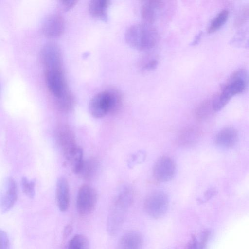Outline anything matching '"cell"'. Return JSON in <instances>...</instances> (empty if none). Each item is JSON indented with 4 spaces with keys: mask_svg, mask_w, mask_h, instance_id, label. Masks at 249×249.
Listing matches in <instances>:
<instances>
[{
    "mask_svg": "<svg viewBox=\"0 0 249 249\" xmlns=\"http://www.w3.org/2000/svg\"><path fill=\"white\" fill-rule=\"evenodd\" d=\"M133 201V192L129 188H121L110 208L107 228L108 234L116 235L122 228L128 208Z\"/></svg>",
    "mask_w": 249,
    "mask_h": 249,
    "instance_id": "6da1fadb",
    "label": "cell"
},
{
    "mask_svg": "<svg viewBox=\"0 0 249 249\" xmlns=\"http://www.w3.org/2000/svg\"><path fill=\"white\" fill-rule=\"evenodd\" d=\"M127 43L138 50L146 51L157 44L159 35L157 30L150 24L140 23L130 26L125 34Z\"/></svg>",
    "mask_w": 249,
    "mask_h": 249,
    "instance_id": "7a4b0ae2",
    "label": "cell"
},
{
    "mask_svg": "<svg viewBox=\"0 0 249 249\" xmlns=\"http://www.w3.org/2000/svg\"><path fill=\"white\" fill-rule=\"evenodd\" d=\"M249 80L248 73L245 70L235 72L223 86L220 93L212 99L214 111L220 110L233 96L242 93L247 88Z\"/></svg>",
    "mask_w": 249,
    "mask_h": 249,
    "instance_id": "3957f363",
    "label": "cell"
},
{
    "mask_svg": "<svg viewBox=\"0 0 249 249\" xmlns=\"http://www.w3.org/2000/svg\"><path fill=\"white\" fill-rule=\"evenodd\" d=\"M122 104L120 94L114 90H105L95 95L90 101L89 111L95 118H101L108 113H114Z\"/></svg>",
    "mask_w": 249,
    "mask_h": 249,
    "instance_id": "277c9868",
    "label": "cell"
},
{
    "mask_svg": "<svg viewBox=\"0 0 249 249\" xmlns=\"http://www.w3.org/2000/svg\"><path fill=\"white\" fill-rule=\"evenodd\" d=\"M44 70L47 88L57 101L70 94L62 67L52 68Z\"/></svg>",
    "mask_w": 249,
    "mask_h": 249,
    "instance_id": "5b68a950",
    "label": "cell"
},
{
    "mask_svg": "<svg viewBox=\"0 0 249 249\" xmlns=\"http://www.w3.org/2000/svg\"><path fill=\"white\" fill-rule=\"evenodd\" d=\"M169 205L167 195L162 191H156L149 194L144 202V209L149 216L159 219L166 213Z\"/></svg>",
    "mask_w": 249,
    "mask_h": 249,
    "instance_id": "8992f818",
    "label": "cell"
},
{
    "mask_svg": "<svg viewBox=\"0 0 249 249\" xmlns=\"http://www.w3.org/2000/svg\"><path fill=\"white\" fill-rule=\"evenodd\" d=\"M97 200L96 190L87 184L81 186L78 191L76 207L78 213L83 216L88 215L94 210Z\"/></svg>",
    "mask_w": 249,
    "mask_h": 249,
    "instance_id": "52a82bcc",
    "label": "cell"
},
{
    "mask_svg": "<svg viewBox=\"0 0 249 249\" xmlns=\"http://www.w3.org/2000/svg\"><path fill=\"white\" fill-rule=\"evenodd\" d=\"M176 173V164L167 156H162L155 162L153 173L155 179L160 182H168L173 178Z\"/></svg>",
    "mask_w": 249,
    "mask_h": 249,
    "instance_id": "ba28073f",
    "label": "cell"
},
{
    "mask_svg": "<svg viewBox=\"0 0 249 249\" xmlns=\"http://www.w3.org/2000/svg\"><path fill=\"white\" fill-rule=\"evenodd\" d=\"M41 59L44 69L62 66L60 50L54 43H48L43 46L41 51Z\"/></svg>",
    "mask_w": 249,
    "mask_h": 249,
    "instance_id": "9c48e42d",
    "label": "cell"
},
{
    "mask_svg": "<svg viewBox=\"0 0 249 249\" xmlns=\"http://www.w3.org/2000/svg\"><path fill=\"white\" fill-rule=\"evenodd\" d=\"M17 198V185L14 179L9 177L6 180L1 199L2 213H6L14 205Z\"/></svg>",
    "mask_w": 249,
    "mask_h": 249,
    "instance_id": "30bf717a",
    "label": "cell"
},
{
    "mask_svg": "<svg viewBox=\"0 0 249 249\" xmlns=\"http://www.w3.org/2000/svg\"><path fill=\"white\" fill-rule=\"evenodd\" d=\"M63 30V19L60 16L57 14L48 16L43 24V33L48 37H58L62 34Z\"/></svg>",
    "mask_w": 249,
    "mask_h": 249,
    "instance_id": "8fae6325",
    "label": "cell"
},
{
    "mask_svg": "<svg viewBox=\"0 0 249 249\" xmlns=\"http://www.w3.org/2000/svg\"><path fill=\"white\" fill-rule=\"evenodd\" d=\"M55 197L57 205L61 212L66 211L70 205V191L67 179L61 177L56 182Z\"/></svg>",
    "mask_w": 249,
    "mask_h": 249,
    "instance_id": "7c38bea8",
    "label": "cell"
},
{
    "mask_svg": "<svg viewBox=\"0 0 249 249\" xmlns=\"http://www.w3.org/2000/svg\"><path fill=\"white\" fill-rule=\"evenodd\" d=\"M164 4L162 1L152 0L146 1L142 5L141 16L145 23L152 24L158 18Z\"/></svg>",
    "mask_w": 249,
    "mask_h": 249,
    "instance_id": "4fadbf2b",
    "label": "cell"
},
{
    "mask_svg": "<svg viewBox=\"0 0 249 249\" xmlns=\"http://www.w3.org/2000/svg\"><path fill=\"white\" fill-rule=\"evenodd\" d=\"M238 138L237 130L232 127H226L220 130L216 135L215 143L223 148H231L236 143Z\"/></svg>",
    "mask_w": 249,
    "mask_h": 249,
    "instance_id": "5bb4252c",
    "label": "cell"
},
{
    "mask_svg": "<svg viewBox=\"0 0 249 249\" xmlns=\"http://www.w3.org/2000/svg\"><path fill=\"white\" fill-rule=\"evenodd\" d=\"M57 139L65 157L77 147L72 132L67 126H62L59 128Z\"/></svg>",
    "mask_w": 249,
    "mask_h": 249,
    "instance_id": "9a60e30c",
    "label": "cell"
},
{
    "mask_svg": "<svg viewBox=\"0 0 249 249\" xmlns=\"http://www.w3.org/2000/svg\"><path fill=\"white\" fill-rule=\"evenodd\" d=\"M143 239L142 235L136 231L126 232L119 239L117 249H142Z\"/></svg>",
    "mask_w": 249,
    "mask_h": 249,
    "instance_id": "2e32d148",
    "label": "cell"
},
{
    "mask_svg": "<svg viewBox=\"0 0 249 249\" xmlns=\"http://www.w3.org/2000/svg\"><path fill=\"white\" fill-rule=\"evenodd\" d=\"M201 136L200 130L195 126L185 128L178 134L177 143L180 146L189 147L196 144Z\"/></svg>",
    "mask_w": 249,
    "mask_h": 249,
    "instance_id": "e0dca14e",
    "label": "cell"
},
{
    "mask_svg": "<svg viewBox=\"0 0 249 249\" xmlns=\"http://www.w3.org/2000/svg\"><path fill=\"white\" fill-rule=\"evenodd\" d=\"M109 4L110 1L108 0H92L89 4V11L94 18L106 21Z\"/></svg>",
    "mask_w": 249,
    "mask_h": 249,
    "instance_id": "ac0fdd59",
    "label": "cell"
},
{
    "mask_svg": "<svg viewBox=\"0 0 249 249\" xmlns=\"http://www.w3.org/2000/svg\"><path fill=\"white\" fill-rule=\"evenodd\" d=\"M65 157L72 172L80 174L84 162L82 149L77 147Z\"/></svg>",
    "mask_w": 249,
    "mask_h": 249,
    "instance_id": "d6986e66",
    "label": "cell"
},
{
    "mask_svg": "<svg viewBox=\"0 0 249 249\" xmlns=\"http://www.w3.org/2000/svg\"><path fill=\"white\" fill-rule=\"evenodd\" d=\"M230 43L237 48H249V28L239 30L231 38Z\"/></svg>",
    "mask_w": 249,
    "mask_h": 249,
    "instance_id": "ffe728a7",
    "label": "cell"
},
{
    "mask_svg": "<svg viewBox=\"0 0 249 249\" xmlns=\"http://www.w3.org/2000/svg\"><path fill=\"white\" fill-rule=\"evenodd\" d=\"M215 112L212 104V100H206L201 103L196 108L195 114L196 118L199 121L208 119Z\"/></svg>",
    "mask_w": 249,
    "mask_h": 249,
    "instance_id": "44dd1931",
    "label": "cell"
},
{
    "mask_svg": "<svg viewBox=\"0 0 249 249\" xmlns=\"http://www.w3.org/2000/svg\"><path fill=\"white\" fill-rule=\"evenodd\" d=\"M99 167V163L95 159H90L84 161L80 174L86 179L92 178L96 174Z\"/></svg>",
    "mask_w": 249,
    "mask_h": 249,
    "instance_id": "7402d4cb",
    "label": "cell"
},
{
    "mask_svg": "<svg viewBox=\"0 0 249 249\" xmlns=\"http://www.w3.org/2000/svg\"><path fill=\"white\" fill-rule=\"evenodd\" d=\"M229 17V11L223 10L212 20L208 28V32L213 33L219 30L226 22Z\"/></svg>",
    "mask_w": 249,
    "mask_h": 249,
    "instance_id": "603a6c76",
    "label": "cell"
},
{
    "mask_svg": "<svg viewBox=\"0 0 249 249\" xmlns=\"http://www.w3.org/2000/svg\"><path fill=\"white\" fill-rule=\"evenodd\" d=\"M88 239L83 234L74 235L69 242L67 249H89Z\"/></svg>",
    "mask_w": 249,
    "mask_h": 249,
    "instance_id": "cb8c5ba5",
    "label": "cell"
},
{
    "mask_svg": "<svg viewBox=\"0 0 249 249\" xmlns=\"http://www.w3.org/2000/svg\"><path fill=\"white\" fill-rule=\"evenodd\" d=\"M208 237V232L203 231L199 239L193 236L187 245V249H204Z\"/></svg>",
    "mask_w": 249,
    "mask_h": 249,
    "instance_id": "d4e9b609",
    "label": "cell"
},
{
    "mask_svg": "<svg viewBox=\"0 0 249 249\" xmlns=\"http://www.w3.org/2000/svg\"><path fill=\"white\" fill-rule=\"evenodd\" d=\"M249 20V6L243 8L237 14L234 20V26L239 28Z\"/></svg>",
    "mask_w": 249,
    "mask_h": 249,
    "instance_id": "484cf974",
    "label": "cell"
},
{
    "mask_svg": "<svg viewBox=\"0 0 249 249\" xmlns=\"http://www.w3.org/2000/svg\"><path fill=\"white\" fill-rule=\"evenodd\" d=\"M21 188L24 193L29 198H33L35 196V182L26 177H23L21 181Z\"/></svg>",
    "mask_w": 249,
    "mask_h": 249,
    "instance_id": "4316f807",
    "label": "cell"
},
{
    "mask_svg": "<svg viewBox=\"0 0 249 249\" xmlns=\"http://www.w3.org/2000/svg\"><path fill=\"white\" fill-rule=\"evenodd\" d=\"M0 249H9V240L7 233L2 230L0 231Z\"/></svg>",
    "mask_w": 249,
    "mask_h": 249,
    "instance_id": "83f0119b",
    "label": "cell"
},
{
    "mask_svg": "<svg viewBox=\"0 0 249 249\" xmlns=\"http://www.w3.org/2000/svg\"><path fill=\"white\" fill-rule=\"evenodd\" d=\"M146 62L142 67V69L144 71H149L154 69L158 63V61L156 59L148 60Z\"/></svg>",
    "mask_w": 249,
    "mask_h": 249,
    "instance_id": "f1b7e54d",
    "label": "cell"
},
{
    "mask_svg": "<svg viewBox=\"0 0 249 249\" xmlns=\"http://www.w3.org/2000/svg\"><path fill=\"white\" fill-rule=\"evenodd\" d=\"M144 158V154L143 152L138 153L136 155H133L131 160V164L137 163L138 162L142 160V159Z\"/></svg>",
    "mask_w": 249,
    "mask_h": 249,
    "instance_id": "f546056e",
    "label": "cell"
},
{
    "mask_svg": "<svg viewBox=\"0 0 249 249\" xmlns=\"http://www.w3.org/2000/svg\"><path fill=\"white\" fill-rule=\"evenodd\" d=\"M61 4L65 9L67 10L72 7L77 2L75 0L61 1Z\"/></svg>",
    "mask_w": 249,
    "mask_h": 249,
    "instance_id": "4dcf8cb0",
    "label": "cell"
},
{
    "mask_svg": "<svg viewBox=\"0 0 249 249\" xmlns=\"http://www.w3.org/2000/svg\"><path fill=\"white\" fill-rule=\"evenodd\" d=\"M215 193V190L213 189L208 190L205 194V198L206 199L210 198Z\"/></svg>",
    "mask_w": 249,
    "mask_h": 249,
    "instance_id": "1f68e13d",
    "label": "cell"
},
{
    "mask_svg": "<svg viewBox=\"0 0 249 249\" xmlns=\"http://www.w3.org/2000/svg\"><path fill=\"white\" fill-rule=\"evenodd\" d=\"M71 231V228L70 226H68L66 227V229L64 230V234L67 235H68Z\"/></svg>",
    "mask_w": 249,
    "mask_h": 249,
    "instance_id": "d6a6232c",
    "label": "cell"
}]
</instances>
